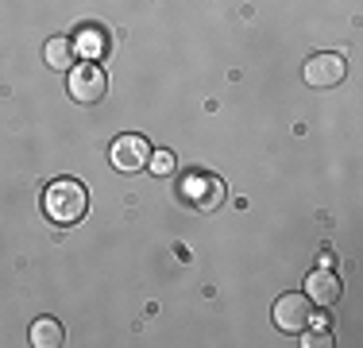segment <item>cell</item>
Wrapping results in <instances>:
<instances>
[{"label": "cell", "mask_w": 363, "mask_h": 348, "mask_svg": "<svg viewBox=\"0 0 363 348\" xmlns=\"http://www.w3.org/2000/svg\"><path fill=\"white\" fill-rule=\"evenodd\" d=\"M43 55H47L50 70H74V43L62 39V35H55V39L43 47Z\"/></svg>", "instance_id": "9c48e42d"}, {"label": "cell", "mask_w": 363, "mask_h": 348, "mask_svg": "<svg viewBox=\"0 0 363 348\" xmlns=\"http://www.w3.org/2000/svg\"><path fill=\"white\" fill-rule=\"evenodd\" d=\"M301 77H306V85H313V89H333V85H340L344 77H348V62H344L340 55H313L301 66Z\"/></svg>", "instance_id": "277c9868"}, {"label": "cell", "mask_w": 363, "mask_h": 348, "mask_svg": "<svg viewBox=\"0 0 363 348\" xmlns=\"http://www.w3.org/2000/svg\"><path fill=\"white\" fill-rule=\"evenodd\" d=\"M70 97L74 101H82V104H97L101 97H105V89H108V77H105V70H101L97 62H77L70 70Z\"/></svg>", "instance_id": "7a4b0ae2"}, {"label": "cell", "mask_w": 363, "mask_h": 348, "mask_svg": "<svg viewBox=\"0 0 363 348\" xmlns=\"http://www.w3.org/2000/svg\"><path fill=\"white\" fill-rule=\"evenodd\" d=\"M182 197L194 202L197 209H217L224 202V182L213 178V174H189L182 182Z\"/></svg>", "instance_id": "8992f818"}, {"label": "cell", "mask_w": 363, "mask_h": 348, "mask_svg": "<svg viewBox=\"0 0 363 348\" xmlns=\"http://www.w3.org/2000/svg\"><path fill=\"white\" fill-rule=\"evenodd\" d=\"M112 167L116 170H143L147 159H151V143H147L143 136H120L116 143H112Z\"/></svg>", "instance_id": "5b68a950"}, {"label": "cell", "mask_w": 363, "mask_h": 348, "mask_svg": "<svg viewBox=\"0 0 363 348\" xmlns=\"http://www.w3.org/2000/svg\"><path fill=\"white\" fill-rule=\"evenodd\" d=\"M147 167H151L155 174H170V170H174V155H170V151H151Z\"/></svg>", "instance_id": "30bf717a"}, {"label": "cell", "mask_w": 363, "mask_h": 348, "mask_svg": "<svg viewBox=\"0 0 363 348\" xmlns=\"http://www.w3.org/2000/svg\"><path fill=\"white\" fill-rule=\"evenodd\" d=\"M301 344H306V348H309V344H317V348H325V344H328V333H317V337H306V341H301Z\"/></svg>", "instance_id": "8fae6325"}, {"label": "cell", "mask_w": 363, "mask_h": 348, "mask_svg": "<svg viewBox=\"0 0 363 348\" xmlns=\"http://www.w3.org/2000/svg\"><path fill=\"white\" fill-rule=\"evenodd\" d=\"M274 325H279L282 333H306V329L313 325V302H309L306 294H282V298L274 302Z\"/></svg>", "instance_id": "3957f363"}, {"label": "cell", "mask_w": 363, "mask_h": 348, "mask_svg": "<svg viewBox=\"0 0 363 348\" xmlns=\"http://www.w3.org/2000/svg\"><path fill=\"white\" fill-rule=\"evenodd\" d=\"M43 209L55 224H77L89 209V194L77 178H58L47 186V197H43Z\"/></svg>", "instance_id": "6da1fadb"}, {"label": "cell", "mask_w": 363, "mask_h": 348, "mask_svg": "<svg viewBox=\"0 0 363 348\" xmlns=\"http://www.w3.org/2000/svg\"><path fill=\"white\" fill-rule=\"evenodd\" d=\"M306 298L317 302V306H333V302H340V275H333L328 267L313 271L306 278Z\"/></svg>", "instance_id": "52a82bcc"}, {"label": "cell", "mask_w": 363, "mask_h": 348, "mask_svg": "<svg viewBox=\"0 0 363 348\" xmlns=\"http://www.w3.org/2000/svg\"><path fill=\"white\" fill-rule=\"evenodd\" d=\"M62 341H66L62 321H55V317H39V321H31V344H35V348H58Z\"/></svg>", "instance_id": "ba28073f"}]
</instances>
